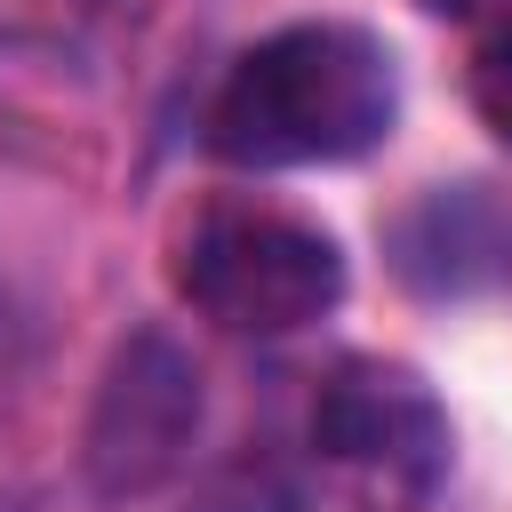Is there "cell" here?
<instances>
[{"instance_id": "cell-1", "label": "cell", "mask_w": 512, "mask_h": 512, "mask_svg": "<svg viewBox=\"0 0 512 512\" xmlns=\"http://www.w3.org/2000/svg\"><path fill=\"white\" fill-rule=\"evenodd\" d=\"M400 120V72L392 48L368 24H280L256 40L216 104H208V152L232 168H320V160H360L384 144Z\"/></svg>"}, {"instance_id": "cell-2", "label": "cell", "mask_w": 512, "mask_h": 512, "mask_svg": "<svg viewBox=\"0 0 512 512\" xmlns=\"http://www.w3.org/2000/svg\"><path fill=\"white\" fill-rule=\"evenodd\" d=\"M168 280L192 312L240 336H288L344 304V248L272 200H200L168 240Z\"/></svg>"}, {"instance_id": "cell-3", "label": "cell", "mask_w": 512, "mask_h": 512, "mask_svg": "<svg viewBox=\"0 0 512 512\" xmlns=\"http://www.w3.org/2000/svg\"><path fill=\"white\" fill-rule=\"evenodd\" d=\"M192 432H200V368H192V352L176 336H160V328H136L104 360V384H96V408H88V432H80L88 496L96 504H128V496L168 488L176 464L192 456Z\"/></svg>"}, {"instance_id": "cell-4", "label": "cell", "mask_w": 512, "mask_h": 512, "mask_svg": "<svg viewBox=\"0 0 512 512\" xmlns=\"http://www.w3.org/2000/svg\"><path fill=\"white\" fill-rule=\"evenodd\" d=\"M312 448L424 496L448 472V408L432 400V384L416 368L352 352L328 368V384L312 400Z\"/></svg>"}, {"instance_id": "cell-5", "label": "cell", "mask_w": 512, "mask_h": 512, "mask_svg": "<svg viewBox=\"0 0 512 512\" xmlns=\"http://www.w3.org/2000/svg\"><path fill=\"white\" fill-rule=\"evenodd\" d=\"M464 96H472L480 128H488L496 144H512V8L480 24L472 64H464Z\"/></svg>"}, {"instance_id": "cell-6", "label": "cell", "mask_w": 512, "mask_h": 512, "mask_svg": "<svg viewBox=\"0 0 512 512\" xmlns=\"http://www.w3.org/2000/svg\"><path fill=\"white\" fill-rule=\"evenodd\" d=\"M416 8H432V16H480V24H488V16H504L512 0H416Z\"/></svg>"}]
</instances>
